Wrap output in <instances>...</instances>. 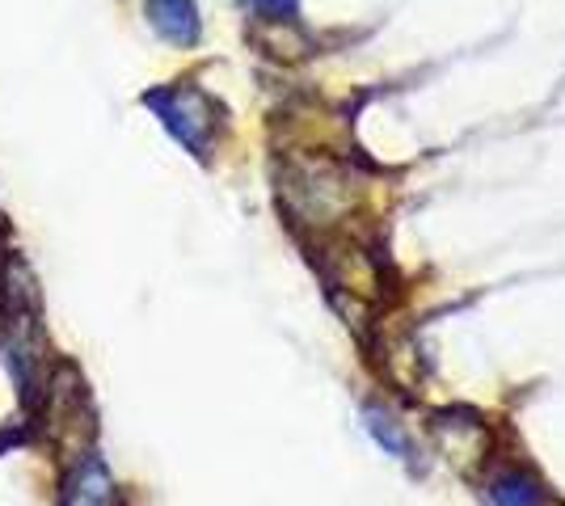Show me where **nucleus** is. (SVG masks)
Instances as JSON below:
<instances>
[{
    "label": "nucleus",
    "mask_w": 565,
    "mask_h": 506,
    "mask_svg": "<svg viewBox=\"0 0 565 506\" xmlns=\"http://www.w3.org/2000/svg\"><path fill=\"white\" fill-rule=\"evenodd\" d=\"M148 106L161 115V122H166L169 131L182 140V144L190 148V152H207V144H212V106H207V97L194 94V89H161V94L148 97Z\"/></svg>",
    "instance_id": "1"
},
{
    "label": "nucleus",
    "mask_w": 565,
    "mask_h": 506,
    "mask_svg": "<svg viewBox=\"0 0 565 506\" xmlns=\"http://www.w3.org/2000/svg\"><path fill=\"white\" fill-rule=\"evenodd\" d=\"M143 9H148L152 30L166 43H178V47L199 43V9H194V0H143Z\"/></svg>",
    "instance_id": "2"
},
{
    "label": "nucleus",
    "mask_w": 565,
    "mask_h": 506,
    "mask_svg": "<svg viewBox=\"0 0 565 506\" xmlns=\"http://www.w3.org/2000/svg\"><path fill=\"white\" fill-rule=\"evenodd\" d=\"M115 482H110V469L97 456L81 460L68 477V494H64V506H115Z\"/></svg>",
    "instance_id": "3"
},
{
    "label": "nucleus",
    "mask_w": 565,
    "mask_h": 506,
    "mask_svg": "<svg viewBox=\"0 0 565 506\" xmlns=\"http://www.w3.org/2000/svg\"><path fill=\"white\" fill-rule=\"evenodd\" d=\"M490 494H494L498 506H536V489H532V482H523V477H502Z\"/></svg>",
    "instance_id": "4"
},
{
    "label": "nucleus",
    "mask_w": 565,
    "mask_h": 506,
    "mask_svg": "<svg viewBox=\"0 0 565 506\" xmlns=\"http://www.w3.org/2000/svg\"><path fill=\"white\" fill-rule=\"evenodd\" d=\"M372 418V431H376V439L388 448V452H397V456H405V439H401V431L393 427V418H380V413H367Z\"/></svg>",
    "instance_id": "5"
}]
</instances>
